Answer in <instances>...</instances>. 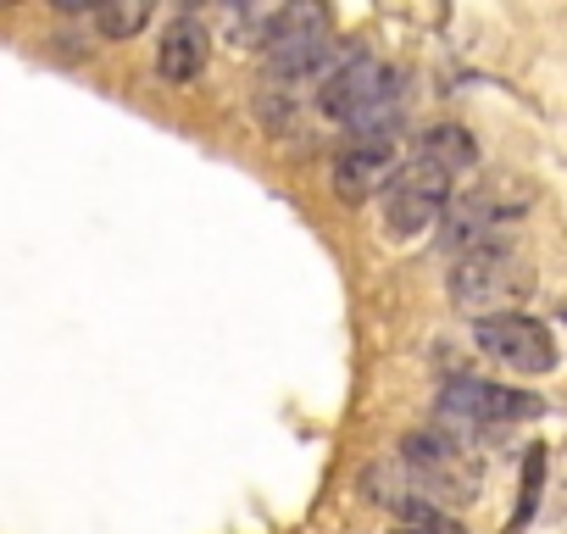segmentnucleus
Masks as SVG:
<instances>
[{
	"label": "nucleus",
	"mask_w": 567,
	"mask_h": 534,
	"mask_svg": "<svg viewBox=\"0 0 567 534\" xmlns=\"http://www.w3.org/2000/svg\"><path fill=\"white\" fill-rule=\"evenodd\" d=\"M261 45H267V73H272V79H290V84L323 73V68L340 57L334 23H329L323 7H290V12L267 18Z\"/></svg>",
	"instance_id": "obj_3"
},
{
	"label": "nucleus",
	"mask_w": 567,
	"mask_h": 534,
	"mask_svg": "<svg viewBox=\"0 0 567 534\" xmlns=\"http://www.w3.org/2000/svg\"><path fill=\"white\" fill-rule=\"evenodd\" d=\"M417 156H429V162H440L445 173H467V167H478V145L462 134V129H429L423 134V151Z\"/></svg>",
	"instance_id": "obj_11"
},
{
	"label": "nucleus",
	"mask_w": 567,
	"mask_h": 534,
	"mask_svg": "<svg viewBox=\"0 0 567 534\" xmlns=\"http://www.w3.org/2000/svg\"><path fill=\"white\" fill-rule=\"evenodd\" d=\"M401 462H406V484H412L417 501H429L434 512L473 501V495H478V479H484V468H478L456 440H440V434H412L406 451H401Z\"/></svg>",
	"instance_id": "obj_4"
},
{
	"label": "nucleus",
	"mask_w": 567,
	"mask_h": 534,
	"mask_svg": "<svg viewBox=\"0 0 567 534\" xmlns=\"http://www.w3.org/2000/svg\"><path fill=\"white\" fill-rule=\"evenodd\" d=\"M539 412H545L539 396H523V390H506V384H489V379H451L445 396H440V418L445 423H462V429L528 423Z\"/></svg>",
	"instance_id": "obj_7"
},
{
	"label": "nucleus",
	"mask_w": 567,
	"mask_h": 534,
	"mask_svg": "<svg viewBox=\"0 0 567 534\" xmlns=\"http://www.w3.org/2000/svg\"><path fill=\"white\" fill-rule=\"evenodd\" d=\"M451 178L456 173H445L429 156L395 167V178L384 184V228L395 239H406V234H423L429 223H440L445 206H451Z\"/></svg>",
	"instance_id": "obj_6"
},
{
	"label": "nucleus",
	"mask_w": 567,
	"mask_h": 534,
	"mask_svg": "<svg viewBox=\"0 0 567 534\" xmlns=\"http://www.w3.org/2000/svg\"><path fill=\"white\" fill-rule=\"evenodd\" d=\"M523 206H528L523 189H506V184L484 178L478 189H467V195H456V201L445 206L434 239H440V250H456V256L484 250V245H506L501 234L512 228V217H517Z\"/></svg>",
	"instance_id": "obj_5"
},
{
	"label": "nucleus",
	"mask_w": 567,
	"mask_h": 534,
	"mask_svg": "<svg viewBox=\"0 0 567 534\" xmlns=\"http://www.w3.org/2000/svg\"><path fill=\"white\" fill-rule=\"evenodd\" d=\"M395 178V134H357L340 162H334V189L340 201H368Z\"/></svg>",
	"instance_id": "obj_9"
},
{
	"label": "nucleus",
	"mask_w": 567,
	"mask_h": 534,
	"mask_svg": "<svg viewBox=\"0 0 567 534\" xmlns=\"http://www.w3.org/2000/svg\"><path fill=\"white\" fill-rule=\"evenodd\" d=\"M145 23H151L145 0H134V7H95V29H101L106 40H128V34H140Z\"/></svg>",
	"instance_id": "obj_13"
},
{
	"label": "nucleus",
	"mask_w": 567,
	"mask_h": 534,
	"mask_svg": "<svg viewBox=\"0 0 567 534\" xmlns=\"http://www.w3.org/2000/svg\"><path fill=\"white\" fill-rule=\"evenodd\" d=\"M318 106H323V117H334L357 134H384L395 123V73L379 57L357 51L323 73Z\"/></svg>",
	"instance_id": "obj_1"
},
{
	"label": "nucleus",
	"mask_w": 567,
	"mask_h": 534,
	"mask_svg": "<svg viewBox=\"0 0 567 534\" xmlns=\"http://www.w3.org/2000/svg\"><path fill=\"white\" fill-rule=\"evenodd\" d=\"M539 490H545V445H528L523 451V479H517V506H512V523L501 534H523L534 506H539Z\"/></svg>",
	"instance_id": "obj_12"
},
{
	"label": "nucleus",
	"mask_w": 567,
	"mask_h": 534,
	"mask_svg": "<svg viewBox=\"0 0 567 534\" xmlns=\"http://www.w3.org/2000/svg\"><path fill=\"white\" fill-rule=\"evenodd\" d=\"M478 346H484L495 362H506V368H517V373H534V379L556 368V340H550V329H545L539 318H528V312L478 318Z\"/></svg>",
	"instance_id": "obj_8"
},
{
	"label": "nucleus",
	"mask_w": 567,
	"mask_h": 534,
	"mask_svg": "<svg viewBox=\"0 0 567 534\" xmlns=\"http://www.w3.org/2000/svg\"><path fill=\"white\" fill-rule=\"evenodd\" d=\"M206 57H212V34H206L195 18H178V23H167V34H162L156 73H162L167 84H189V79L206 73Z\"/></svg>",
	"instance_id": "obj_10"
},
{
	"label": "nucleus",
	"mask_w": 567,
	"mask_h": 534,
	"mask_svg": "<svg viewBox=\"0 0 567 534\" xmlns=\"http://www.w3.org/2000/svg\"><path fill=\"white\" fill-rule=\"evenodd\" d=\"M395 534H434L429 523H412V528H395Z\"/></svg>",
	"instance_id": "obj_14"
},
{
	"label": "nucleus",
	"mask_w": 567,
	"mask_h": 534,
	"mask_svg": "<svg viewBox=\"0 0 567 534\" xmlns=\"http://www.w3.org/2000/svg\"><path fill=\"white\" fill-rule=\"evenodd\" d=\"M534 290V267L528 256H517L512 245H484V250H467L456 256L451 267V307L478 318V312H495L506 318V307H523Z\"/></svg>",
	"instance_id": "obj_2"
}]
</instances>
